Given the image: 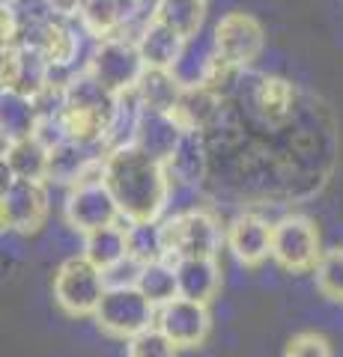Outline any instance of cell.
Wrapping results in <instances>:
<instances>
[{"mask_svg": "<svg viewBox=\"0 0 343 357\" xmlns=\"http://www.w3.org/2000/svg\"><path fill=\"white\" fill-rule=\"evenodd\" d=\"M102 182L114 194L123 220H161L173 194L164 161L152 158L135 143L105 155Z\"/></svg>", "mask_w": 343, "mask_h": 357, "instance_id": "cell-1", "label": "cell"}, {"mask_svg": "<svg viewBox=\"0 0 343 357\" xmlns=\"http://www.w3.org/2000/svg\"><path fill=\"white\" fill-rule=\"evenodd\" d=\"M108 292L105 271L87 256L66 259L54 274V304L69 319H93Z\"/></svg>", "mask_w": 343, "mask_h": 357, "instance_id": "cell-2", "label": "cell"}, {"mask_svg": "<svg viewBox=\"0 0 343 357\" xmlns=\"http://www.w3.org/2000/svg\"><path fill=\"white\" fill-rule=\"evenodd\" d=\"M164 229V256L188 259V256H215L224 244V229L206 208H185L173 218L161 220Z\"/></svg>", "mask_w": 343, "mask_h": 357, "instance_id": "cell-3", "label": "cell"}, {"mask_svg": "<svg viewBox=\"0 0 343 357\" xmlns=\"http://www.w3.org/2000/svg\"><path fill=\"white\" fill-rule=\"evenodd\" d=\"M156 316H159V307L138 286H126V289H108L93 321L105 337L129 342L140 331L156 325Z\"/></svg>", "mask_w": 343, "mask_h": 357, "instance_id": "cell-4", "label": "cell"}, {"mask_svg": "<svg viewBox=\"0 0 343 357\" xmlns=\"http://www.w3.org/2000/svg\"><path fill=\"white\" fill-rule=\"evenodd\" d=\"M84 69L93 72L114 96H119L138 86L140 75L147 72V63L140 57L135 36H110L93 45Z\"/></svg>", "mask_w": 343, "mask_h": 357, "instance_id": "cell-5", "label": "cell"}, {"mask_svg": "<svg viewBox=\"0 0 343 357\" xmlns=\"http://www.w3.org/2000/svg\"><path fill=\"white\" fill-rule=\"evenodd\" d=\"M272 259L290 274L316 271L323 259V241L319 229L305 215H284L272 227Z\"/></svg>", "mask_w": 343, "mask_h": 357, "instance_id": "cell-6", "label": "cell"}, {"mask_svg": "<svg viewBox=\"0 0 343 357\" xmlns=\"http://www.w3.org/2000/svg\"><path fill=\"white\" fill-rule=\"evenodd\" d=\"M212 45H215V57L224 66L236 72H248L254 60L263 54L265 33H263V24L251 13L233 9V13H227L215 24Z\"/></svg>", "mask_w": 343, "mask_h": 357, "instance_id": "cell-7", "label": "cell"}, {"mask_svg": "<svg viewBox=\"0 0 343 357\" xmlns=\"http://www.w3.org/2000/svg\"><path fill=\"white\" fill-rule=\"evenodd\" d=\"M48 188L45 182H30V178H13L3 182L0 194V220L3 229L18 232V236H33L45 227L48 220Z\"/></svg>", "mask_w": 343, "mask_h": 357, "instance_id": "cell-8", "label": "cell"}, {"mask_svg": "<svg viewBox=\"0 0 343 357\" xmlns=\"http://www.w3.org/2000/svg\"><path fill=\"white\" fill-rule=\"evenodd\" d=\"M63 218L75 232H81V236H87V232H93L98 227H110V223L123 220L117 199L108 191V185L102 178L69 188L66 203H63Z\"/></svg>", "mask_w": 343, "mask_h": 357, "instance_id": "cell-9", "label": "cell"}, {"mask_svg": "<svg viewBox=\"0 0 343 357\" xmlns=\"http://www.w3.org/2000/svg\"><path fill=\"white\" fill-rule=\"evenodd\" d=\"M272 227L275 220H265L254 211L236 215L224 227V248L239 265L260 268L265 259H272Z\"/></svg>", "mask_w": 343, "mask_h": 357, "instance_id": "cell-10", "label": "cell"}, {"mask_svg": "<svg viewBox=\"0 0 343 357\" xmlns=\"http://www.w3.org/2000/svg\"><path fill=\"white\" fill-rule=\"evenodd\" d=\"M156 325L168 333L180 349H197V345H203L209 337L212 316H209V304L188 301V298H173L170 304L159 307Z\"/></svg>", "mask_w": 343, "mask_h": 357, "instance_id": "cell-11", "label": "cell"}, {"mask_svg": "<svg viewBox=\"0 0 343 357\" xmlns=\"http://www.w3.org/2000/svg\"><path fill=\"white\" fill-rule=\"evenodd\" d=\"M51 63L45 54L30 48V45H3V89L21 93L27 98H36L48 86Z\"/></svg>", "mask_w": 343, "mask_h": 357, "instance_id": "cell-12", "label": "cell"}, {"mask_svg": "<svg viewBox=\"0 0 343 357\" xmlns=\"http://www.w3.org/2000/svg\"><path fill=\"white\" fill-rule=\"evenodd\" d=\"M173 191H197L209 173V146L200 128H185L170 158L164 161Z\"/></svg>", "mask_w": 343, "mask_h": 357, "instance_id": "cell-13", "label": "cell"}, {"mask_svg": "<svg viewBox=\"0 0 343 357\" xmlns=\"http://www.w3.org/2000/svg\"><path fill=\"white\" fill-rule=\"evenodd\" d=\"M248 102H251V110L263 122H269V126H281V122H286L293 116L295 86L286 81V77L263 75V77H257V84L248 89Z\"/></svg>", "mask_w": 343, "mask_h": 357, "instance_id": "cell-14", "label": "cell"}, {"mask_svg": "<svg viewBox=\"0 0 343 357\" xmlns=\"http://www.w3.org/2000/svg\"><path fill=\"white\" fill-rule=\"evenodd\" d=\"M176 286H180V298L212 304L221 292V268L215 262V256L176 259Z\"/></svg>", "mask_w": 343, "mask_h": 357, "instance_id": "cell-15", "label": "cell"}, {"mask_svg": "<svg viewBox=\"0 0 343 357\" xmlns=\"http://www.w3.org/2000/svg\"><path fill=\"white\" fill-rule=\"evenodd\" d=\"M182 122L176 119L170 110H147L143 107L140 122H138V134H135V146L143 152H149L152 158L168 161L170 152L176 149V143L182 137Z\"/></svg>", "mask_w": 343, "mask_h": 357, "instance_id": "cell-16", "label": "cell"}, {"mask_svg": "<svg viewBox=\"0 0 343 357\" xmlns=\"http://www.w3.org/2000/svg\"><path fill=\"white\" fill-rule=\"evenodd\" d=\"M138 48L147 69H173L185 51V36H180L173 27L161 24V21L149 18L147 24L138 30Z\"/></svg>", "mask_w": 343, "mask_h": 357, "instance_id": "cell-17", "label": "cell"}, {"mask_svg": "<svg viewBox=\"0 0 343 357\" xmlns=\"http://www.w3.org/2000/svg\"><path fill=\"white\" fill-rule=\"evenodd\" d=\"M48 158L51 149L33 137H21L3 143V170L13 178H30V182H48Z\"/></svg>", "mask_w": 343, "mask_h": 357, "instance_id": "cell-18", "label": "cell"}, {"mask_svg": "<svg viewBox=\"0 0 343 357\" xmlns=\"http://www.w3.org/2000/svg\"><path fill=\"white\" fill-rule=\"evenodd\" d=\"M170 114L182 122V128H200L206 131L221 114V93L209 84L182 86V96Z\"/></svg>", "mask_w": 343, "mask_h": 357, "instance_id": "cell-19", "label": "cell"}, {"mask_svg": "<svg viewBox=\"0 0 343 357\" xmlns=\"http://www.w3.org/2000/svg\"><path fill=\"white\" fill-rule=\"evenodd\" d=\"M84 256L90 259L93 265H98L105 271L114 262L126 259L129 256V232H126V223H110V227H98L93 232L84 236Z\"/></svg>", "mask_w": 343, "mask_h": 357, "instance_id": "cell-20", "label": "cell"}, {"mask_svg": "<svg viewBox=\"0 0 343 357\" xmlns=\"http://www.w3.org/2000/svg\"><path fill=\"white\" fill-rule=\"evenodd\" d=\"M135 93L147 110H173L182 96V84L173 69H147L140 75Z\"/></svg>", "mask_w": 343, "mask_h": 357, "instance_id": "cell-21", "label": "cell"}, {"mask_svg": "<svg viewBox=\"0 0 343 357\" xmlns=\"http://www.w3.org/2000/svg\"><path fill=\"white\" fill-rule=\"evenodd\" d=\"M152 18L173 27L180 36L194 39L200 36V27L206 21V0H156Z\"/></svg>", "mask_w": 343, "mask_h": 357, "instance_id": "cell-22", "label": "cell"}, {"mask_svg": "<svg viewBox=\"0 0 343 357\" xmlns=\"http://www.w3.org/2000/svg\"><path fill=\"white\" fill-rule=\"evenodd\" d=\"M36 116L39 114H36L33 98L3 89V98H0V128H3V143L30 137L33 128H36Z\"/></svg>", "mask_w": 343, "mask_h": 357, "instance_id": "cell-23", "label": "cell"}, {"mask_svg": "<svg viewBox=\"0 0 343 357\" xmlns=\"http://www.w3.org/2000/svg\"><path fill=\"white\" fill-rule=\"evenodd\" d=\"M138 289L147 295L156 307L170 304L173 298H180V286H176V262L173 259H156L147 262L140 271Z\"/></svg>", "mask_w": 343, "mask_h": 357, "instance_id": "cell-24", "label": "cell"}, {"mask_svg": "<svg viewBox=\"0 0 343 357\" xmlns=\"http://www.w3.org/2000/svg\"><path fill=\"white\" fill-rule=\"evenodd\" d=\"M129 232V256H135L143 265L168 259L164 256V229L161 220H123Z\"/></svg>", "mask_w": 343, "mask_h": 357, "instance_id": "cell-25", "label": "cell"}, {"mask_svg": "<svg viewBox=\"0 0 343 357\" xmlns=\"http://www.w3.org/2000/svg\"><path fill=\"white\" fill-rule=\"evenodd\" d=\"M180 345H176L159 325L140 331L138 337L126 342V357H176Z\"/></svg>", "mask_w": 343, "mask_h": 357, "instance_id": "cell-26", "label": "cell"}, {"mask_svg": "<svg viewBox=\"0 0 343 357\" xmlns=\"http://www.w3.org/2000/svg\"><path fill=\"white\" fill-rule=\"evenodd\" d=\"M314 277H316L319 292H323L328 301H335V304H343V250L340 248L323 253Z\"/></svg>", "mask_w": 343, "mask_h": 357, "instance_id": "cell-27", "label": "cell"}, {"mask_svg": "<svg viewBox=\"0 0 343 357\" xmlns=\"http://www.w3.org/2000/svg\"><path fill=\"white\" fill-rule=\"evenodd\" d=\"M284 357H331V345L323 333H295V337L286 342Z\"/></svg>", "mask_w": 343, "mask_h": 357, "instance_id": "cell-28", "label": "cell"}, {"mask_svg": "<svg viewBox=\"0 0 343 357\" xmlns=\"http://www.w3.org/2000/svg\"><path fill=\"white\" fill-rule=\"evenodd\" d=\"M143 271V262L135 259V256H126V259L114 262L110 268H105V283L108 289H126V286H138Z\"/></svg>", "mask_w": 343, "mask_h": 357, "instance_id": "cell-29", "label": "cell"}, {"mask_svg": "<svg viewBox=\"0 0 343 357\" xmlns=\"http://www.w3.org/2000/svg\"><path fill=\"white\" fill-rule=\"evenodd\" d=\"M48 9H51L54 18L69 21V18H78V15H81L84 0H48Z\"/></svg>", "mask_w": 343, "mask_h": 357, "instance_id": "cell-30", "label": "cell"}]
</instances>
